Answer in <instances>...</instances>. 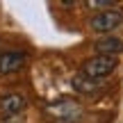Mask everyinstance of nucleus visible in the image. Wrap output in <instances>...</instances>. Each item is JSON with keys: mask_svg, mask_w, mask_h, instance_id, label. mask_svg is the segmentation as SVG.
<instances>
[{"mask_svg": "<svg viewBox=\"0 0 123 123\" xmlns=\"http://www.w3.org/2000/svg\"><path fill=\"white\" fill-rule=\"evenodd\" d=\"M48 114H53L55 119H59V121H78L80 116H82V107L78 105V103H73V100H57V103H50L48 107Z\"/></svg>", "mask_w": 123, "mask_h": 123, "instance_id": "obj_3", "label": "nucleus"}, {"mask_svg": "<svg viewBox=\"0 0 123 123\" xmlns=\"http://www.w3.org/2000/svg\"><path fill=\"white\" fill-rule=\"evenodd\" d=\"M23 64H25V55L23 53H12V50L0 53V75L16 73V71L23 68Z\"/></svg>", "mask_w": 123, "mask_h": 123, "instance_id": "obj_5", "label": "nucleus"}, {"mask_svg": "<svg viewBox=\"0 0 123 123\" xmlns=\"http://www.w3.org/2000/svg\"><path fill=\"white\" fill-rule=\"evenodd\" d=\"M121 23H123V12L114 7V9H107V12H100L98 16H93L91 21H89V27H91L93 32L105 34V32L116 30Z\"/></svg>", "mask_w": 123, "mask_h": 123, "instance_id": "obj_2", "label": "nucleus"}, {"mask_svg": "<svg viewBox=\"0 0 123 123\" xmlns=\"http://www.w3.org/2000/svg\"><path fill=\"white\" fill-rule=\"evenodd\" d=\"M96 50H98V55H110V57H114L116 53H123V41L116 39V37H107V39L96 41Z\"/></svg>", "mask_w": 123, "mask_h": 123, "instance_id": "obj_7", "label": "nucleus"}, {"mask_svg": "<svg viewBox=\"0 0 123 123\" xmlns=\"http://www.w3.org/2000/svg\"><path fill=\"white\" fill-rule=\"evenodd\" d=\"M87 7L89 9H114V2H110V0H87Z\"/></svg>", "mask_w": 123, "mask_h": 123, "instance_id": "obj_8", "label": "nucleus"}, {"mask_svg": "<svg viewBox=\"0 0 123 123\" xmlns=\"http://www.w3.org/2000/svg\"><path fill=\"white\" fill-rule=\"evenodd\" d=\"M114 68H116V57H110V55H96L82 64V73L93 80H100L105 75L114 73Z\"/></svg>", "mask_w": 123, "mask_h": 123, "instance_id": "obj_1", "label": "nucleus"}, {"mask_svg": "<svg viewBox=\"0 0 123 123\" xmlns=\"http://www.w3.org/2000/svg\"><path fill=\"white\" fill-rule=\"evenodd\" d=\"M71 84H73V89H75V91L87 93V96H91V93H96L98 89H100V82H98V80L89 78V75H84V73L73 75V78H71Z\"/></svg>", "mask_w": 123, "mask_h": 123, "instance_id": "obj_6", "label": "nucleus"}, {"mask_svg": "<svg viewBox=\"0 0 123 123\" xmlns=\"http://www.w3.org/2000/svg\"><path fill=\"white\" fill-rule=\"evenodd\" d=\"M25 114H14V116H5V119H0V123H25Z\"/></svg>", "mask_w": 123, "mask_h": 123, "instance_id": "obj_9", "label": "nucleus"}, {"mask_svg": "<svg viewBox=\"0 0 123 123\" xmlns=\"http://www.w3.org/2000/svg\"><path fill=\"white\" fill-rule=\"evenodd\" d=\"M25 107H27V98L23 96V93H7V96H0V119L21 114Z\"/></svg>", "mask_w": 123, "mask_h": 123, "instance_id": "obj_4", "label": "nucleus"}]
</instances>
